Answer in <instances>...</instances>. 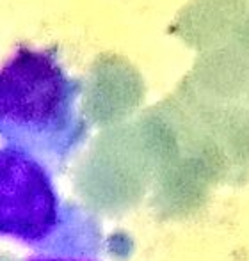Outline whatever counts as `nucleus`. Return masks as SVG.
<instances>
[{"label":"nucleus","mask_w":249,"mask_h":261,"mask_svg":"<svg viewBox=\"0 0 249 261\" xmlns=\"http://www.w3.org/2000/svg\"><path fill=\"white\" fill-rule=\"evenodd\" d=\"M79 94V80L56 50L18 46L0 69L2 134L29 153L64 151L80 128Z\"/></svg>","instance_id":"obj_1"}]
</instances>
